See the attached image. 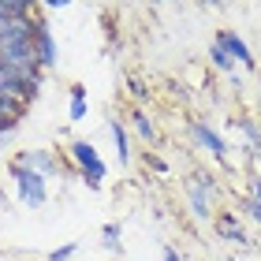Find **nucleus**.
I'll list each match as a JSON object with an SVG mask.
<instances>
[{"label": "nucleus", "mask_w": 261, "mask_h": 261, "mask_svg": "<svg viewBox=\"0 0 261 261\" xmlns=\"http://www.w3.org/2000/svg\"><path fill=\"white\" fill-rule=\"evenodd\" d=\"M120 235H123L120 224H105L101 228V239H105V246H109L112 254H120Z\"/></svg>", "instance_id": "4468645a"}, {"label": "nucleus", "mask_w": 261, "mask_h": 261, "mask_svg": "<svg viewBox=\"0 0 261 261\" xmlns=\"http://www.w3.org/2000/svg\"><path fill=\"white\" fill-rule=\"evenodd\" d=\"M153 4H161V0H153Z\"/></svg>", "instance_id": "b1692460"}, {"label": "nucleus", "mask_w": 261, "mask_h": 261, "mask_svg": "<svg viewBox=\"0 0 261 261\" xmlns=\"http://www.w3.org/2000/svg\"><path fill=\"white\" fill-rule=\"evenodd\" d=\"M0 261H4V257H0Z\"/></svg>", "instance_id": "393cba45"}, {"label": "nucleus", "mask_w": 261, "mask_h": 261, "mask_svg": "<svg viewBox=\"0 0 261 261\" xmlns=\"http://www.w3.org/2000/svg\"><path fill=\"white\" fill-rule=\"evenodd\" d=\"M41 8H49V11H64V8H71V0H41Z\"/></svg>", "instance_id": "a211bd4d"}, {"label": "nucleus", "mask_w": 261, "mask_h": 261, "mask_svg": "<svg viewBox=\"0 0 261 261\" xmlns=\"http://www.w3.org/2000/svg\"><path fill=\"white\" fill-rule=\"evenodd\" d=\"M109 130H112V138H116V153H120V164L127 168V164H130V157H135V153H130V138H127V127H123L120 120H109Z\"/></svg>", "instance_id": "9d476101"}, {"label": "nucleus", "mask_w": 261, "mask_h": 261, "mask_svg": "<svg viewBox=\"0 0 261 261\" xmlns=\"http://www.w3.org/2000/svg\"><path fill=\"white\" fill-rule=\"evenodd\" d=\"M71 105H67V120L71 123H82L86 120V86H82V82H71Z\"/></svg>", "instance_id": "1a4fd4ad"}, {"label": "nucleus", "mask_w": 261, "mask_h": 261, "mask_svg": "<svg viewBox=\"0 0 261 261\" xmlns=\"http://www.w3.org/2000/svg\"><path fill=\"white\" fill-rule=\"evenodd\" d=\"M235 127H239V135H243L246 142H250V146H254V149L261 146V130H257V123H254V120H246V116H243V120H239V123H235Z\"/></svg>", "instance_id": "2eb2a0df"}, {"label": "nucleus", "mask_w": 261, "mask_h": 261, "mask_svg": "<svg viewBox=\"0 0 261 261\" xmlns=\"http://www.w3.org/2000/svg\"><path fill=\"white\" fill-rule=\"evenodd\" d=\"M75 250H79V243H64L60 250L49 254V261H71V257H75Z\"/></svg>", "instance_id": "dca6fc26"}, {"label": "nucleus", "mask_w": 261, "mask_h": 261, "mask_svg": "<svg viewBox=\"0 0 261 261\" xmlns=\"http://www.w3.org/2000/svg\"><path fill=\"white\" fill-rule=\"evenodd\" d=\"M217 198H220V187L213 183L209 175H194V179L187 183V201H191V209H194V217H198V220L217 217V213H213Z\"/></svg>", "instance_id": "7ed1b4c3"}, {"label": "nucleus", "mask_w": 261, "mask_h": 261, "mask_svg": "<svg viewBox=\"0 0 261 261\" xmlns=\"http://www.w3.org/2000/svg\"><path fill=\"white\" fill-rule=\"evenodd\" d=\"M146 161H149V168H157V172H168V164H164L161 157H146Z\"/></svg>", "instance_id": "6ab92c4d"}, {"label": "nucleus", "mask_w": 261, "mask_h": 261, "mask_svg": "<svg viewBox=\"0 0 261 261\" xmlns=\"http://www.w3.org/2000/svg\"><path fill=\"white\" fill-rule=\"evenodd\" d=\"M217 41L228 49L231 56H235V64H243V71H254L257 67V60H254V53H250V45H246L235 30H217Z\"/></svg>", "instance_id": "0eeeda50"}, {"label": "nucleus", "mask_w": 261, "mask_h": 261, "mask_svg": "<svg viewBox=\"0 0 261 261\" xmlns=\"http://www.w3.org/2000/svg\"><path fill=\"white\" fill-rule=\"evenodd\" d=\"M209 60H213V67H217V71H224V75H231V71H235V56L224 49L217 38H213V45H209Z\"/></svg>", "instance_id": "f8f14e48"}, {"label": "nucleus", "mask_w": 261, "mask_h": 261, "mask_svg": "<svg viewBox=\"0 0 261 261\" xmlns=\"http://www.w3.org/2000/svg\"><path fill=\"white\" fill-rule=\"evenodd\" d=\"M250 194L261 201V179H257V175H254V179H250Z\"/></svg>", "instance_id": "aec40b11"}, {"label": "nucleus", "mask_w": 261, "mask_h": 261, "mask_svg": "<svg viewBox=\"0 0 261 261\" xmlns=\"http://www.w3.org/2000/svg\"><path fill=\"white\" fill-rule=\"evenodd\" d=\"M67 157H71V168H75L82 175V183L90 187V191H101L105 187V175H109V168H105V161H101V153L93 142L86 138H75L67 146Z\"/></svg>", "instance_id": "f257e3e1"}, {"label": "nucleus", "mask_w": 261, "mask_h": 261, "mask_svg": "<svg viewBox=\"0 0 261 261\" xmlns=\"http://www.w3.org/2000/svg\"><path fill=\"white\" fill-rule=\"evenodd\" d=\"M34 49H38V60L45 71H53L56 60H60V53H56V38H53V30H49V22L38 19L34 22Z\"/></svg>", "instance_id": "39448f33"}, {"label": "nucleus", "mask_w": 261, "mask_h": 261, "mask_svg": "<svg viewBox=\"0 0 261 261\" xmlns=\"http://www.w3.org/2000/svg\"><path fill=\"white\" fill-rule=\"evenodd\" d=\"M4 22H8V19H4V15H0V27H4Z\"/></svg>", "instance_id": "5701e85b"}, {"label": "nucleus", "mask_w": 261, "mask_h": 261, "mask_svg": "<svg viewBox=\"0 0 261 261\" xmlns=\"http://www.w3.org/2000/svg\"><path fill=\"white\" fill-rule=\"evenodd\" d=\"M213 231H217L224 243H250V239H246L243 220L235 217V213H217V217H213Z\"/></svg>", "instance_id": "6e6552de"}, {"label": "nucleus", "mask_w": 261, "mask_h": 261, "mask_svg": "<svg viewBox=\"0 0 261 261\" xmlns=\"http://www.w3.org/2000/svg\"><path fill=\"white\" fill-rule=\"evenodd\" d=\"M8 172H11V179H15V194H19V201L27 209H41L45 201H49V175L34 172V168H27V164H19V161H11Z\"/></svg>", "instance_id": "f03ea898"}, {"label": "nucleus", "mask_w": 261, "mask_h": 261, "mask_svg": "<svg viewBox=\"0 0 261 261\" xmlns=\"http://www.w3.org/2000/svg\"><path fill=\"white\" fill-rule=\"evenodd\" d=\"M15 161L27 164V168H34V172H41V175H60L67 168V164L56 157V153H49V149H27V153H19Z\"/></svg>", "instance_id": "423d86ee"}, {"label": "nucleus", "mask_w": 261, "mask_h": 261, "mask_svg": "<svg viewBox=\"0 0 261 261\" xmlns=\"http://www.w3.org/2000/svg\"><path fill=\"white\" fill-rule=\"evenodd\" d=\"M164 261H179V254H175L172 246H164Z\"/></svg>", "instance_id": "412c9836"}, {"label": "nucleus", "mask_w": 261, "mask_h": 261, "mask_svg": "<svg viewBox=\"0 0 261 261\" xmlns=\"http://www.w3.org/2000/svg\"><path fill=\"white\" fill-rule=\"evenodd\" d=\"M187 130H191V138H194L205 153H213V161H217V164H228V146H224V138H220L209 123L191 120V123H187Z\"/></svg>", "instance_id": "20e7f679"}, {"label": "nucleus", "mask_w": 261, "mask_h": 261, "mask_svg": "<svg viewBox=\"0 0 261 261\" xmlns=\"http://www.w3.org/2000/svg\"><path fill=\"white\" fill-rule=\"evenodd\" d=\"M123 82H127V90H130V97H135L138 105H146V101L153 97V93L146 90V82H142L138 75H123Z\"/></svg>", "instance_id": "ddd939ff"}, {"label": "nucleus", "mask_w": 261, "mask_h": 261, "mask_svg": "<svg viewBox=\"0 0 261 261\" xmlns=\"http://www.w3.org/2000/svg\"><path fill=\"white\" fill-rule=\"evenodd\" d=\"M201 4H209V8H224V0H201Z\"/></svg>", "instance_id": "4be33fe9"}, {"label": "nucleus", "mask_w": 261, "mask_h": 261, "mask_svg": "<svg viewBox=\"0 0 261 261\" xmlns=\"http://www.w3.org/2000/svg\"><path fill=\"white\" fill-rule=\"evenodd\" d=\"M130 127H135V135L142 142H157V127H153V120L142 109H130Z\"/></svg>", "instance_id": "9b49d317"}, {"label": "nucleus", "mask_w": 261, "mask_h": 261, "mask_svg": "<svg viewBox=\"0 0 261 261\" xmlns=\"http://www.w3.org/2000/svg\"><path fill=\"white\" fill-rule=\"evenodd\" d=\"M243 213H246V217H254L257 224H261V201L250 194V198H243Z\"/></svg>", "instance_id": "f3484780"}]
</instances>
